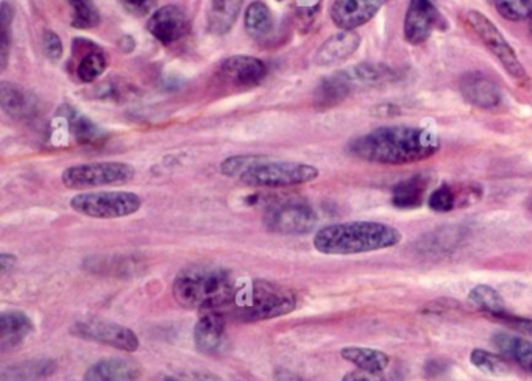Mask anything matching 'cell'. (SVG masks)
I'll return each mask as SVG.
<instances>
[{
	"label": "cell",
	"instance_id": "obj_1",
	"mask_svg": "<svg viewBox=\"0 0 532 381\" xmlns=\"http://www.w3.org/2000/svg\"><path fill=\"white\" fill-rule=\"evenodd\" d=\"M440 147L436 134L419 127H381L348 144L353 157L371 163L411 164L432 157Z\"/></svg>",
	"mask_w": 532,
	"mask_h": 381
},
{
	"label": "cell",
	"instance_id": "obj_2",
	"mask_svg": "<svg viewBox=\"0 0 532 381\" xmlns=\"http://www.w3.org/2000/svg\"><path fill=\"white\" fill-rule=\"evenodd\" d=\"M401 233L381 222L353 221L323 227L314 235V248L323 255L369 254L400 244Z\"/></svg>",
	"mask_w": 532,
	"mask_h": 381
},
{
	"label": "cell",
	"instance_id": "obj_3",
	"mask_svg": "<svg viewBox=\"0 0 532 381\" xmlns=\"http://www.w3.org/2000/svg\"><path fill=\"white\" fill-rule=\"evenodd\" d=\"M238 286L231 275L215 266L188 267L175 277V300L189 309L217 311L236 302Z\"/></svg>",
	"mask_w": 532,
	"mask_h": 381
},
{
	"label": "cell",
	"instance_id": "obj_4",
	"mask_svg": "<svg viewBox=\"0 0 532 381\" xmlns=\"http://www.w3.org/2000/svg\"><path fill=\"white\" fill-rule=\"evenodd\" d=\"M240 315L246 321H270L292 313L297 307V296L286 286L255 280L246 294L236 296Z\"/></svg>",
	"mask_w": 532,
	"mask_h": 381
},
{
	"label": "cell",
	"instance_id": "obj_5",
	"mask_svg": "<svg viewBox=\"0 0 532 381\" xmlns=\"http://www.w3.org/2000/svg\"><path fill=\"white\" fill-rule=\"evenodd\" d=\"M316 166L297 161H274L261 157L257 163L240 177V182L253 188H287L305 185L318 178Z\"/></svg>",
	"mask_w": 532,
	"mask_h": 381
},
{
	"label": "cell",
	"instance_id": "obj_6",
	"mask_svg": "<svg viewBox=\"0 0 532 381\" xmlns=\"http://www.w3.org/2000/svg\"><path fill=\"white\" fill-rule=\"evenodd\" d=\"M72 210L92 219H119L132 216L143 206L138 194L130 191H94L74 195Z\"/></svg>",
	"mask_w": 532,
	"mask_h": 381
},
{
	"label": "cell",
	"instance_id": "obj_7",
	"mask_svg": "<svg viewBox=\"0 0 532 381\" xmlns=\"http://www.w3.org/2000/svg\"><path fill=\"white\" fill-rule=\"evenodd\" d=\"M136 170L132 164L122 161L75 164L61 174V182L67 189H91L114 186L132 182Z\"/></svg>",
	"mask_w": 532,
	"mask_h": 381
},
{
	"label": "cell",
	"instance_id": "obj_8",
	"mask_svg": "<svg viewBox=\"0 0 532 381\" xmlns=\"http://www.w3.org/2000/svg\"><path fill=\"white\" fill-rule=\"evenodd\" d=\"M467 24L472 27V30L478 35L485 48L497 56L498 61L501 63L502 67L508 71L512 79L517 82L527 80V71L519 60V56L515 55L514 48H510L506 38L502 37L501 31L498 30L497 27L492 24L484 14L475 12V10L467 12Z\"/></svg>",
	"mask_w": 532,
	"mask_h": 381
},
{
	"label": "cell",
	"instance_id": "obj_9",
	"mask_svg": "<svg viewBox=\"0 0 532 381\" xmlns=\"http://www.w3.org/2000/svg\"><path fill=\"white\" fill-rule=\"evenodd\" d=\"M71 333L83 341L113 347L116 351L133 353L139 349V338L132 328L108 319H86L72 325Z\"/></svg>",
	"mask_w": 532,
	"mask_h": 381
},
{
	"label": "cell",
	"instance_id": "obj_10",
	"mask_svg": "<svg viewBox=\"0 0 532 381\" xmlns=\"http://www.w3.org/2000/svg\"><path fill=\"white\" fill-rule=\"evenodd\" d=\"M318 224V214L301 202H284L270 206L264 214V225L276 235H305Z\"/></svg>",
	"mask_w": 532,
	"mask_h": 381
},
{
	"label": "cell",
	"instance_id": "obj_11",
	"mask_svg": "<svg viewBox=\"0 0 532 381\" xmlns=\"http://www.w3.org/2000/svg\"><path fill=\"white\" fill-rule=\"evenodd\" d=\"M447 29V21L431 0H409L405 18V38L411 44L425 43L434 30Z\"/></svg>",
	"mask_w": 532,
	"mask_h": 381
},
{
	"label": "cell",
	"instance_id": "obj_12",
	"mask_svg": "<svg viewBox=\"0 0 532 381\" xmlns=\"http://www.w3.org/2000/svg\"><path fill=\"white\" fill-rule=\"evenodd\" d=\"M147 29L160 43L169 46L183 39L191 31V24L181 8L166 5L150 16Z\"/></svg>",
	"mask_w": 532,
	"mask_h": 381
},
{
	"label": "cell",
	"instance_id": "obj_13",
	"mask_svg": "<svg viewBox=\"0 0 532 381\" xmlns=\"http://www.w3.org/2000/svg\"><path fill=\"white\" fill-rule=\"evenodd\" d=\"M388 0H335L331 19L342 30H354L367 24Z\"/></svg>",
	"mask_w": 532,
	"mask_h": 381
},
{
	"label": "cell",
	"instance_id": "obj_14",
	"mask_svg": "<svg viewBox=\"0 0 532 381\" xmlns=\"http://www.w3.org/2000/svg\"><path fill=\"white\" fill-rule=\"evenodd\" d=\"M227 322L219 311H206L194 328V342L205 355H219L225 347Z\"/></svg>",
	"mask_w": 532,
	"mask_h": 381
},
{
	"label": "cell",
	"instance_id": "obj_15",
	"mask_svg": "<svg viewBox=\"0 0 532 381\" xmlns=\"http://www.w3.org/2000/svg\"><path fill=\"white\" fill-rule=\"evenodd\" d=\"M461 92L467 102L478 108H495L501 100V92L497 83L485 74H466L461 79Z\"/></svg>",
	"mask_w": 532,
	"mask_h": 381
},
{
	"label": "cell",
	"instance_id": "obj_16",
	"mask_svg": "<svg viewBox=\"0 0 532 381\" xmlns=\"http://www.w3.org/2000/svg\"><path fill=\"white\" fill-rule=\"evenodd\" d=\"M143 369L130 358H105L86 370L83 381H138Z\"/></svg>",
	"mask_w": 532,
	"mask_h": 381
},
{
	"label": "cell",
	"instance_id": "obj_17",
	"mask_svg": "<svg viewBox=\"0 0 532 381\" xmlns=\"http://www.w3.org/2000/svg\"><path fill=\"white\" fill-rule=\"evenodd\" d=\"M222 74L234 85L255 86L267 75V66L263 61L249 55H234L222 63Z\"/></svg>",
	"mask_w": 532,
	"mask_h": 381
},
{
	"label": "cell",
	"instance_id": "obj_18",
	"mask_svg": "<svg viewBox=\"0 0 532 381\" xmlns=\"http://www.w3.org/2000/svg\"><path fill=\"white\" fill-rule=\"evenodd\" d=\"M361 44V38L353 30H344L337 33L335 37L329 38L320 46L318 54L314 56V61L318 66H331L336 63L347 60L348 56L358 50Z\"/></svg>",
	"mask_w": 532,
	"mask_h": 381
},
{
	"label": "cell",
	"instance_id": "obj_19",
	"mask_svg": "<svg viewBox=\"0 0 532 381\" xmlns=\"http://www.w3.org/2000/svg\"><path fill=\"white\" fill-rule=\"evenodd\" d=\"M352 85H353V82L350 80L347 73H336L335 75L323 79L314 94V105L318 109L336 107L337 103L347 99L348 94L352 91Z\"/></svg>",
	"mask_w": 532,
	"mask_h": 381
},
{
	"label": "cell",
	"instance_id": "obj_20",
	"mask_svg": "<svg viewBox=\"0 0 532 381\" xmlns=\"http://www.w3.org/2000/svg\"><path fill=\"white\" fill-rule=\"evenodd\" d=\"M492 341L498 351H501V355L512 359L515 364H519L521 369L528 374H532L531 341L517 336V334L508 333V332L495 334Z\"/></svg>",
	"mask_w": 532,
	"mask_h": 381
},
{
	"label": "cell",
	"instance_id": "obj_21",
	"mask_svg": "<svg viewBox=\"0 0 532 381\" xmlns=\"http://www.w3.org/2000/svg\"><path fill=\"white\" fill-rule=\"evenodd\" d=\"M33 332L31 317L19 311H10L0 316V345L2 351L21 344Z\"/></svg>",
	"mask_w": 532,
	"mask_h": 381
},
{
	"label": "cell",
	"instance_id": "obj_22",
	"mask_svg": "<svg viewBox=\"0 0 532 381\" xmlns=\"http://www.w3.org/2000/svg\"><path fill=\"white\" fill-rule=\"evenodd\" d=\"M341 357L348 363L356 366L358 369L377 372V374H383L390 363L388 353L377 351V349H369V347H354V345L344 347L341 351Z\"/></svg>",
	"mask_w": 532,
	"mask_h": 381
},
{
	"label": "cell",
	"instance_id": "obj_23",
	"mask_svg": "<svg viewBox=\"0 0 532 381\" xmlns=\"http://www.w3.org/2000/svg\"><path fill=\"white\" fill-rule=\"evenodd\" d=\"M428 177L426 176H414L407 180L398 183L394 188L392 194V203L397 208H417L422 205V202L425 199L426 189H428Z\"/></svg>",
	"mask_w": 532,
	"mask_h": 381
},
{
	"label": "cell",
	"instance_id": "obj_24",
	"mask_svg": "<svg viewBox=\"0 0 532 381\" xmlns=\"http://www.w3.org/2000/svg\"><path fill=\"white\" fill-rule=\"evenodd\" d=\"M242 0H211L208 24L214 35H225L240 16Z\"/></svg>",
	"mask_w": 532,
	"mask_h": 381
},
{
	"label": "cell",
	"instance_id": "obj_25",
	"mask_svg": "<svg viewBox=\"0 0 532 381\" xmlns=\"http://www.w3.org/2000/svg\"><path fill=\"white\" fill-rule=\"evenodd\" d=\"M0 107L14 119H24L33 111V100L29 94L8 82L0 83Z\"/></svg>",
	"mask_w": 532,
	"mask_h": 381
},
{
	"label": "cell",
	"instance_id": "obj_26",
	"mask_svg": "<svg viewBox=\"0 0 532 381\" xmlns=\"http://www.w3.org/2000/svg\"><path fill=\"white\" fill-rule=\"evenodd\" d=\"M470 302L478 307L481 311H484L485 315L493 317L498 316L508 315V308H506V302L502 299L501 294L497 290H493L489 285L475 286L470 290Z\"/></svg>",
	"mask_w": 532,
	"mask_h": 381
},
{
	"label": "cell",
	"instance_id": "obj_27",
	"mask_svg": "<svg viewBox=\"0 0 532 381\" xmlns=\"http://www.w3.org/2000/svg\"><path fill=\"white\" fill-rule=\"evenodd\" d=\"M274 29V18L269 6L253 2L246 12V30L251 38L267 37Z\"/></svg>",
	"mask_w": 532,
	"mask_h": 381
},
{
	"label": "cell",
	"instance_id": "obj_28",
	"mask_svg": "<svg viewBox=\"0 0 532 381\" xmlns=\"http://www.w3.org/2000/svg\"><path fill=\"white\" fill-rule=\"evenodd\" d=\"M55 369H57V364L52 359H39V361L33 359V361H27V363L14 366L8 372L12 374L10 376L12 380L29 381L41 380V378L52 376Z\"/></svg>",
	"mask_w": 532,
	"mask_h": 381
},
{
	"label": "cell",
	"instance_id": "obj_29",
	"mask_svg": "<svg viewBox=\"0 0 532 381\" xmlns=\"http://www.w3.org/2000/svg\"><path fill=\"white\" fill-rule=\"evenodd\" d=\"M470 361L475 368H478L479 370H483L489 376L504 377L509 374L508 363L501 357H497L491 351L475 349L470 355Z\"/></svg>",
	"mask_w": 532,
	"mask_h": 381
},
{
	"label": "cell",
	"instance_id": "obj_30",
	"mask_svg": "<svg viewBox=\"0 0 532 381\" xmlns=\"http://www.w3.org/2000/svg\"><path fill=\"white\" fill-rule=\"evenodd\" d=\"M107 69V58L102 52H88L84 55L82 61L78 63L77 75L78 79L84 82V83H91L94 80L99 79Z\"/></svg>",
	"mask_w": 532,
	"mask_h": 381
},
{
	"label": "cell",
	"instance_id": "obj_31",
	"mask_svg": "<svg viewBox=\"0 0 532 381\" xmlns=\"http://www.w3.org/2000/svg\"><path fill=\"white\" fill-rule=\"evenodd\" d=\"M347 74L353 83L354 82H359V83H379L384 80L392 79V75H394L389 67L384 66V65H371V63L359 65V66L347 71Z\"/></svg>",
	"mask_w": 532,
	"mask_h": 381
},
{
	"label": "cell",
	"instance_id": "obj_32",
	"mask_svg": "<svg viewBox=\"0 0 532 381\" xmlns=\"http://www.w3.org/2000/svg\"><path fill=\"white\" fill-rule=\"evenodd\" d=\"M502 18L525 21L532 16V0H491Z\"/></svg>",
	"mask_w": 532,
	"mask_h": 381
},
{
	"label": "cell",
	"instance_id": "obj_33",
	"mask_svg": "<svg viewBox=\"0 0 532 381\" xmlns=\"http://www.w3.org/2000/svg\"><path fill=\"white\" fill-rule=\"evenodd\" d=\"M72 6H74V18H72L74 27L86 30L96 27L100 22L99 12L91 0H80Z\"/></svg>",
	"mask_w": 532,
	"mask_h": 381
},
{
	"label": "cell",
	"instance_id": "obj_34",
	"mask_svg": "<svg viewBox=\"0 0 532 381\" xmlns=\"http://www.w3.org/2000/svg\"><path fill=\"white\" fill-rule=\"evenodd\" d=\"M261 155H238V157H230L221 164V172L223 176L238 178L242 174H246L253 164L257 163Z\"/></svg>",
	"mask_w": 532,
	"mask_h": 381
},
{
	"label": "cell",
	"instance_id": "obj_35",
	"mask_svg": "<svg viewBox=\"0 0 532 381\" xmlns=\"http://www.w3.org/2000/svg\"><path fill=\"white\" fill-rule=\"evenodd\" d=\"M458 205V194L449 185H442L431 194L430 208L437 212H449Z\"/></svg>",
	"mask_w": 532,
	"mask_h": 381
},
{
	"label": "cell",
	"instance_id": "obj_36",
	"mask_svg": "<svg viewBox=\"0 0 532 381\" xmlns=\"http://www.w3.org/2000/svg\"><path fill=\"white\" fill-rule=\"evenodd\" d=\"M71 130L75 140L78 143H83V144H90L92 141L99 140V136H100L99 128L83 116H72Z\"/></svg>",
	"mask_w": 532,
	"mask_h": 381
},
{
	"label": "cell",
	"instance_id": "obj_37",
	"mask_svg": "<svg viewBox=\"0 0 532 381\" xmlns=\"http://www.w3.org/2000/svg\"><path fill=\"white\" fill-rule=\"evenodd\" d=\"M156 381H223L210 370L181 369L162 374Z\"/></svg>",
	"mask_w": 532,
	"mask_h": 381
},
{
	"label": "cell",
	"instance_id": "obj_38",
	"mask_svg": "<svg viewBox=\"0 0 532 381\" xmlns=\"http://www.w3.org/2000/svg\"><path fill=\"white\" fill-rule=\"evenodd\" d=\"M42 48H44L46 56L50 60H60L61 55H63V43L55 31L48 30L44 33Z\"/></svg>",
	"mask_w": 532,
	"mask_h": 381
},
{
	"label": "cell",
	"instance_id": "obj_39",
	"mask_svg": "<svg viewBox=\"0 0 532 381\" xmlns=\"http://www.w3.org/2000/svg\"><path fill=\"white\" fill-rule=\"evenodd\" d=\"M495 321L501 322L506 327L512 328L519 333L529 334L532 336V319H525V317H515V316L502 315L498 317H493Z\"/></svg>",
	"mask_w": 532,
	"mask_h": 381
},
{
	"label": "cell",
	"instance_id": "obj_40",
	"mask_svg": "<svg viewBox=\"0 0 532 381\" xmlns=\"http://www.w3.org/2000/svg\"><path fill=\"white\" fill-rule=\"evenodd\" d=\"M342 381H386V378L381 374H377V372L358 369L345 374Z\"/></svg>",
	"mask_w": 532,
	"mask_h": 381
},
{
	"label": "cell",
	"instance_id": "obj_41",
	"mask_svg": "<svg viewBox=\"0 0 532 381\" xmlns=\"http://www.w3.org/2000/svg\"><path fill=\"white\" fill-rule=\"evenodd\" d=\"M447 370V364L443 359H439V358H434V359H430L425 366V376L428 378H436V377L442 376L443 372Z\"/></svg>",
	"mask_w": 532,
	"mask_h": 381
},
{
	"label": "cell",
	"instance_id": "obj_42",
	"mask_svg": "<svg viewBox=\"0 0 532 381\" xmlns=\"http://www.w3.org/2000/svg\"><path fill=\"white\" fill-rule=\"evenodd\" d=\"M126 5L130 6L135 12L144 13L149 10L150 6L153 5L155 0H124Z\"/></svg>",
	"mask_w": 532,
	"mask_h": 381
},
{
	"label": "cell",
	"instance_id": "obj_43",
	"mask_svg": "<svg viewBox=\"0 0 532 381\" xmlns=\"http://www.w3.org/2000/svg\"><path fill=\"white\" fill-rule=\"evenodd\" d=\"M274 377H275L276 381H306L301 378V377L297 376V374H293L291 370L283 369H276L274 372Z\"/></svg>",
	"mask_w": 532,
	"mask_h": 381
},
{
	"label": "cell",
	"instance_id": "obj_44",
	"mask_svg": "<svg viewBox=\"0 0 532 381\" xmlns=\"http://www.w3.org/2000/svg\"><path fill=\"white\" fill-rule=\"evenodd\" d=\"M14 264H16V256H14V255H0V266H2V271H4V273L13 269Z\"/></svg>",
	"mask_w": 532,
	"mask_h": 381
},
{
	"label": "cell",
	"instance_id": "obj_45",
	"mask_svg": "<svg viewBox=\"0 0 532 381\" xmlns=\"http://www.w3.org/2000/svg\"><path fill=\"white\" fill-rule=\"evenodd\" d=\"M527 210H528V212H529V214H531V216H532V194H531V195H529V197H528Z\"/></svg>",
	"mask_w": 532,
	"mask_h": 381
},
{
	"label": "cell",
	"instance_id": "obj_46",
	"mask_svg": "<svg viewBox=\"0 0 532 381\" xmlns=\"http://www.w3.org/2000/svg\"><path fill=\"white\" fill-rule=\"evenodd\" d=\"M69 2H71L72 5H74V4H77V2H80V0H69Z\"/></svg>",
	"mask_w": 532,
	"mask_h": 381
}]
</instances>
